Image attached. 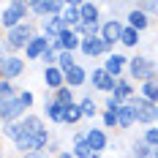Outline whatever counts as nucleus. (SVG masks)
<instances>
[{
    "mask_svg": "<svg viewBox=\"0 0 158 158\" xmlns=\"http://www.w3.org/2000/svg\"><path fill=\"white\" fill-rule=\"evenodd\" d=\"M35 35H38V25H35L33 19L22 22V25H16L14 30L3 33V49H6V55H22L25 47L30 44Z\"/></svg>",
    "mask_w": 158,
    "mask_h": 158,
    "instance_id": "f257e3e1",
    "label": "nucleus"
},
{
    "mask_svg": "<svg viewBox=\"0 0 158 158\" xmlns=\"http://www.w3.org/2000/svg\"><path fill=\"white\" fill-rule=\"evenodd\" d=\"M126 77L131 79L134 85L153 82V79H158V60H153L150 55H142V52H136L134 57H128Z\"/></svg>",
    "mask_w": 158,
    "mask_h": 158,
    "instance_id": "f03ea898",
    "label": "nucleus"
},
{
    "mask_svg": "<svg viewBox=\"0 0 158 158\" xmlns=\"http://www.w3.org/2000/svg\"><path fill=\"white\" fill-rule=\"evenodd\" d=\"M27 16H30V3H27V0H11V3L3 6V11H0V30L3 33L14 30L16 25L27 22Z\"/></svg>",
    "mask_w": 158,
    "mask_h": 158,
    "instance_id": "7ed1b4c3",
    "label": "nucleus"
},
{
    "mask_svg": "<svg viewBox=\"0 0 158 158\" xmlns=\"http://www.w3.org/2000/svg\"><path fill=\"white\" fill-rule=\"evenodd\" d=\"M114 49L109 44H104V38L101 35H93V38H82V44H79V55L85 57V60H104L106 55H112Z\"/></svg>",
    "mask_w": 158,
    "mask_h": 158,
    "instance_id": "20e7f679",
    "label": "nucleus"
},
{
    "mask_svg": "<svg viewBox=\"0 0 158 158\" xmlns=\"http://www.w3.org/2000/svg\"><path fill=\"white\" fill-rule=\"evenodd\" d=\"M27 71V60L22 57V55H6L3 60H0V79H8V82H14L22 77Z\"/></svg>",
    "mask_w": 158,
    "mask_h": 158,
    "instance_id": "39448f33",
    "label": "nucleus"
},
{
    "mask_svg": "<svg viewBox=\"0 0 158 158\" xmlns=\"http://www.w3.org/2000/svg\"><path fill=\"white\" fill-rule=\"evenodd\" d=\"M126 30V22H123V16H109V19H104L101 22V38H104V44H109L112 49L120 44V35Z\"/></svg>",
    "mask_w": 158,
    "mask_h": 158,
    "instance_id": "423d86ee",
    "label": "nucleus"
},
{
    "mask_svg": "<svg viewBox=\"0 0 158 158\" xmlns=\"http://www.w3.org/2000/svg\"><path fill=\"white\" fill-rule=\"evenodd\" d=\"M25 114H27V109L22 106L19 95H11V98H0V123H19Z\"/></svg>",
    "mask_w": 158,
    "mask_h": 158,
    "instance_id": "0eeeda50",
    "label": "nucleus"
},
{
    "mask_svg": "<svg viewBox=\"0 0 158 158\" xmlns=\"http://www.w3.org/2000/svg\"><path fill=\"white\" fill-rule=\"evenodd\" d=\"M128 104H131L134 112H136V126H142V128L156 126V106H153L150 101H144L142 95H134Z\"/></svg>",
    "mask_w": 158,
    "mask_h": 158,
    "instance_id": "6e6552de",
    "label": "nucleus"
},
{
    "mask_svg": "<svg viewBox=\"0 0 158 158\" xmlns=\"http://www.w3.org/2000/svg\"><path fill=\"white\" fill-rule=\"evenodd\" d=\"M123 22H126V27H131V30H136V33H147L153 27V19L144 14L136 3H131V8L123 14Z\"/></svg>",
    "mask_w": 158,
    "mask_h": 158,
    "instance_id": "1a4fd4ad",
    "label": "nucleus"
},
{
    "mask_svg": "<svg viewBox=\"0 0 158 158\" xmlns=\"http://www.w3.org/2000/svg\"><path fill=\"white\" fill-rule=\"evenodd\" d=\"M114 82L117 79L109 77L101 65H95L93 71H90V79H87V85L93 87V93H104V95H112V90H114Z\"/></svg>",
    "mask_w": 158,
    "mask_h": 158,
    "instance_id": "9d476101",
    "label": "nucleus"
},
{
    "mask_svg": "<svg viewBox=\"0 0 158 158\" xmlns=\"http://www.w3.org/2000/svg\"><path fill=\"white\" fill-rule=\"evenodd\" d=\"M101 68L109 74V77L114 79H120V77H126V68H128V55H123V52H112V55H106L104 57V63H101Z\"/></svg>",
    "mask_w": 158,
    "mask_h": 158,
    "instance_id": "9b49d317",
    "label": "nucleus"
},
{
    "mask_svg": "<svg viewBox=\"0 0 158 158\" xmlns=\"http://www.w3.org/2000/svg\"><path fill=\"white\" fill-rule=\"evenodd\" d=\"M85 142L90 144L95 153L104 156V153L109 150V142H112V139H109V134H106L101 126H90V128H85Z\"/></svg>",
    "mask_w": 158,
    "mask_h": 158,
    "instance_id": "f8f14e48",
    "label": "nucleus"
},
{
    "mask_svg": "<svg viewBox=\"0 0 158 158\" xmlns=\"http://www.w3.org/2000/svg\"><path fill=\"white\" fill-rule=\"evenodd\" d=\"M63 114H65V106L57 104L52 98V93H44V112H41V117L49 120L52 126H63Z\"/></svg>",
    "mask_w": 158,
    "mask_h": 158,
    "instance_id": "ddd939ff",
    "label": "nucleus"
},
{
    "mask_svg": "<svg viewBox=\"0 0 158 158\" xmlns=\"http://www.w3.org/2000/svg\"><path fill=\"white\" fill-rule=\"evenodd\" d=\"M79 14H82V25H101L104 22V6L93 3V0H85V3H79Z\"/></svg>",
    "mask_w": 158,
    "mask_h": 158,
    "instance_id": "4468645a",
    "label": "nucleus"
},
{
    "mask_svg": "<svg viewBox=\"0 0 158 158\" xmlns=\"http://www.w3.org/2000/svg\"><path fill=\"white\" fill-rule=\"evenodd\" d=\"M47 49H49V38L38 33V35L30 41V44L25 47L22 57H25V60H30V63H41V57H44V52H47Z\"/></svg>",
    "mask_w": 158,
    "mask_h": 158,
    "instance_id": "2eb2a0df",
    "label": "nucleus"
},
{
    "mask_svg": "<svg viewBox=\"0 0 158 158\" xmlns=\"http://www.w3.org/2000/svg\"><path fill=\"white\" fill-rule=\"evenodd\" d=\"M41 79H44V87H47V93H57L60 87H65V74L57 68V65L44 68V71H41Z\"/></svg>",
    "mask_w": 158,
    "mask_h": 158,
    "instance_id": "dca6fc26",
    "label": "nucleus"
},
{
    "mask_svg": "<svg viewBox=\"0 0 158 158\" xmlns=\"http://www.w3.org/2000/svg\"><path fill=\"white\" fill-rule=\"evenodd\" d=\"M87 79H90V71H87L82 63H77L71 71H65V87H71V90L87 87Z\"/></svg>",
    "mask_w": 158,
    "mask_h": 158,
    "instance_id": "f3484780",
    "label": "nucleus"
},
{
    "mask_svg": "<svg viewBox=\"0 0 158 158\" xmlns=\"http://www.w3.org/2000/svg\"><path fill=\"white\" fill-rule=\"evenodd\" d=\"M77 104H79V109H82V117H85V120H95V117L101 114V104L95 101L93 93H82L77 98Z\"/></svg>",
    "mask_w": 158,
    "mask_h": 158,
    "instance_id": "a211bd4d",
    "label": "nucleus"
},
{
    "mask_svg": "<svg viewBox=\"0 0 158 158\" xmlns=\"http://www.w3.org/2000/svg\"><path fill=\"white\" fill-rule=\"evenodd\" d=\"M60 19H63V27H65V30H77L79 25H82L79 0H71V3H65V8H63V14H60Z\"/></svg>",
    "mask_w": 158,
    "mask_h": 158,
    "instance_id": "6ab92c4d",
    "label": "nucleus"
},
{
    "mask_svg": "<svg viewBox=\"0 0 158 158\" xmlns=\"http://www.w3.org/2000/svg\"><path fill=\"white\" fill-rule=\"evenodd\" d=\"M63 19L60 16H47V19H41L38 22V33L41 35H47L49 41H55V38H60V33H63Z\"/></svg>",
    "mask_w": 158,
    "mask_h": 158,
    "instance_id": "aec40b11",
    "label": "nucleus"
},
{
    "mask_svg": "<svg viewBox=\"0 0 158 158\" xmlns=\"http://www.w3.org/2000/svg\"><path fill=\"white\" fill-rule=\"evenodd\" d=\"M112 95H114L117 101H123V104H126V101H131V98L136 95V85H134L128 77H120L117 82H114V90H112Z\"/></svg>",
    "mask_w": 158,
    "mask_h": 158,
    "instance_id": "412c9836",
    "label": "nucleus"
},
{
    "mask_svg": "<svg viewBox=\"0 0 158 158\" xmlns=\"http://www.w3.org/2000/svg\"><path fill=\"white\" fill-rule=\"evenodd\" d=\"M19 123H22V131H25V134H41L44 128H49L47 120H44L38 112H27V114H25Z\"/></svg>",
    "mask_w": 158,
    "mask_h": 158,
    "instance_id": "4be33fe9",
    "label": "nucleus"
},
{
    "mask_svg": "<svg viewBox=\"0 0 158 158\" xmlns=\"http://www.w3.org/2000/svg\"><path fill=\"white\" fill-rule=\"evenodd\" d=\"M134 126H136V112H134V106L126 101V104L120 106V112H117V131H131Z\"/></svg>",
    "mask_w": 158,
    "mask_h": 158,
    "instance_id": "5701e85b",
    "label": "nucleus"
},
{
    "mask_svg": "<svg viewBox=\"0 0 158 158\" xmlns=\"http://www.w3.org/2000/svg\"><path fill=\"white\" fill-rule=\"evenodd\" d=\"M128 156L131 158H153V147H147L142 136H134L128 142Z\"/></svg>",
    "mask_w": 158,
    "mask_h": 158,
    "instance_id": "b1692460",
    "label": "nucleus"
},
{
    "mask_svg": "<svg viewBox=\"0 0 158 158\" xmlns=\"http://www.w3.org/2000/svg\"><path fill=\"white\" fill-rule=\"evenodd\" d=\"M136 95H142L144 101H150L153 106H158V79H153V82H142V85H136Z\"/></svg>",
    "mask_w": 158,
    "mask_h": 158,
    "instance_id": "393cba45",
    "label": "nucleus"
},
{
    "mask_svg": "<svg viewBox=\"0 0 158 158\" xmlns=\"http://www.w3.org/2000/svg\"><path fill=\"white\" fill-rule=\"evenodd\" d=\"M60 47H63V52H74V55H79V44H82V38H79L74 30H63L60 33Z\"/></svg>",
    "mask_w": 158,
    "mask_h": 158,
    "instance_id": "a878e982",
    "label": "nucleus"
},
{
    "mask_svg": "<svg viewBox=\"0 0 158 158\" xmlns=\"http://www.w3.org/2000/svg\"><path fill=\"white\" fill-rule=\"evenodd\" d=\"M85 117H82V109H79V104H71V106H65V114H63V126L65 128H74L79 126Z\"/></svg>",
    "mask_w": 158,
    "mask_h": 158,
    "instance_id": "bb28decb",
    "label": "nucleus"
},
{
    "mask_svg": "<svg viewBox=\"0 0 158 158\" xmlns=\"http://www.w3.org/2000/svg\"><path fill=\"white\" fill-rule=\"evenodd\" d=\"M139 44H142V33L126 27V30H123V35H120V47H123V49H136Z\"/></svg>",
    "mask_w": 158,
    "mask_h": 158,
    "instance_id": "cd10ccee",
    "label": "nucleus"
},
{
    "mask_svg": "<svg viewBox=\"0 0 158 158\" xmlns=\"http://www.w3.org/2000/svg\"><path fill=\"white\" fill-rule=\"evenodd\" d=\"M19 134H22V123H0V136L8 139L11 144L19 139Z\"/></svg>",
    "mask_w": 158,
    "mask_h": 158,
    "instance_id": "c85d7f7f",
    "label": "nucleus"
},
{
    "mask_svg": "<svg viewBox=\"0 0 158 158\" xmlns=\"http://www.w3.org/2000/svg\"><path fill=\"white\" fill-rule=\"evenodd\" d=\"M52 98H55L57 104H63V106H71V104H77V90H71V87H60L57 93H52Z\"/></svg>",
    "mask_w": 158,
    "mask_h": 158,
    "instance_id": "c756f323",
    "label": "nucleus"
},
{
    "mask_svg": "<svg viewBox=\"0 0 158 158\" xmlns=\"http://www.w3.org/2000/svg\"><path fill=\"white\" fill-rule=\"evenodd\" d=\"M77 63H79V60H77L74 52H60V57H57V68H60L63 74H65V71H71Z\"/></svg>",
    "mask_w": 158,
    "mask_h": 158,
    "instance_id": "7c9ffc66",
    "label": "nucleus"
},
{
    "mask_svg": "<svg viewBox=\"0 0 158 158\" xmlns=\"http://www.w3.org/2000/svg\"><path fill=\"white\" fill-rule=\"evenodd\" d=\"M144 139V144L147 147H153V150H158V126H150V128H142V134H139Z\"/></svg>",
    "mask_w": 158,
    "mask_h": 158,
    "instance_id": "2f4dec72",
    "label": "nucleus"
},
{
    "mask_svg": "<svg viewBox=\"0 0 158 158\" xmlns=\"http://www.w3.org/2000/svg\"><path fill=\"white\" fill-rule=\"evenodd\" d=\"M19 101H22V106L27 112H33V106H35V93L27 90V87H19Z\"/></svg>",
    "mask_w": 158,
    "mask_h": 158,
    "instance_id": "473e14b6",
    "label": "nucleus"
},
{
    "mask_svg": "<svg viewBox=\"0 0 158 158\" xmlns=\"http://www.w3.org/2000/svg\"><path fill=\"white\" fill-rule=\"evenodd\" d=\"M136 6H139L150 19H158V0H139Z\"/></svg>",
    "mask_w": 158,
    "mask_h": 158,
    "instance_id": "72a5a7b5",
    "label": "nucleus"
},
{
    "mask_svg": "<svg viewBox=\"0 0 158 158\" xmlns=\"http://www.w3.org/2000/svg\"><path fill=\"white\" fill-rule=\"evenodd\" d=\"M11 95H19V87L8 79H0V98H11Z\"/></svg>",
    "mask_w": 158,
    "mask_h": 158,
    "instance_id": "f704fd0d",
    "label": "nucleus"
},
{
    "mask_svg": "<svg viewBox=\"0 0 158 158\" xmlns=\"http://www.w3.org/2000/svg\"><path fill=\"white\" fill-rule=\"evenodd\" d=\"M63 150V139L60 136H52L49 139V144H47V150H44V156H49V158H57V153Z\"/></svg>",
    "mask_w": 158,
    "mask_h": 158,
    "instance_id": "c9c22d12",
    "label": "nucleus"
},
{
    "mask_svg": "<svg viewBox=\"0 0 158 158\" xmlns=\"http://www.w3.org/2000/svg\"><path fill=\"white\" fill-rule=\"evenodd\" d=\"M98 117H101V128H104V131H106V128H117V114H114V112H104L101 109Z\"/></svg>",
    "mask_w": 158,
    "mask_h": 158,
    "instance_id": "e433bc0d",
    "label": "nucleus"
},
{
    "mask_svg": "<svg viewBox=\"0 0 158 158\" xmlns=\"http://www.w3.org/2000/svg\"><path fill=\"white\" fill-rule=\"evenodd\" d=\"M120 106H123V101H117L114 95H106L101 109H104V112H114V114H117V112H120Z\"/></svg>",
    "mask_w": 158,
    "mask_h": 158,
    "instance_id": "4c0bfd02",
    "label": "nucleus"
},
{
    "mask_svg": "<svg viewBox=\"0 0 158 158\" xmlns=\"http://www.w3.org/2000/svg\"><path fill=\"white\" fill-rule=\"evenodd\" d=\"M57 57H60V52H55V49L49 47L47 52H44V57H41V63H44V68H52V65H57Z\"/></svg>",
    "mask_w": 158,
    "mask_h": 158,
    "instance_id": "58836bf2",
    "label": "nucleus"
},
{
    "mask_svg": "<svg viewBox=\"0 0 158 158\" xmlns=\"http://www.w3.org/2000/svg\"><path fill=\"white\" fill-rule=\"evenodd\" d=\"M74 142H85V131H79V128H77V131H71V144H74Z\"/></svg>",
    "mask_w": 158,
    "mask_h": 158,
    "instance_id": "ea45409f",
    "label": "nucleus"
},
{
    "mask_svg": "<svg viewBox=\"0 0 158 158\" xmlns=\"http://www.w3.org/2000/svg\"><path fill=\"white\" fill-rule=\"evenodd\" d=\"M57 158H74V153H71V147H63V150L57 153Z\"/></svg>",
    "mask_w": 158,
    "mask_h": 158,
    "instance_id": "a19ab883",
    "label": "nucleus"
},
{
    "mask_svg": "<svg viewBox=\"0 0 158 158\" xmlns=\"http://www.w3.org/2000/svg\"><path fill=\"white\" fill-rule=\"evenodd\" d=\"M19 158H47L44 153H27V156H19Z\"/></svg>",
    "mask_w": 158,
    "mask_h": 158,
    "instance_id": "79ce46f5",
    "label": "nucleus"
},
{
    "mask_svg": "<svg viewBox=\"0 0 158 158\" xmlns=\"http://www.w3.org/2000/svg\"><path fill=\"white\" fill-rule=\"evenodd\" d=\"M156 126H158V106H156Z\"/></svg>",
    "mask_w": 158,
    "mask_h": 158,
    "instance_id": "37998d69",
    "label": "nucleus"
},
{
    "mask_svg": "<svg viewBox=\"0 0 158 158\" xmlns=\"http://www.w3.org/2000/svg\"><path fill=\"white\" fill-rule=\"evenodd\" d=\"M153 158H158V150H153Z\"/></svg>",
    "mask_w": 158,
    "mask_h": 158,
    "instance_id": "c03bdc74",
    "label": "nucleus"
},
{
    "mask_svg": "<svg viewBox=\"0 0 158 158\" xmlns=\"http://www.w3.org/2000/svg\"><path fill=\"white\" fill-rule=\"evenodd\" d=\"M0 44H3V33H0Z\"/></svg>",
    "mask_w": 158,
    "mask_h": 158,
    "instance_id": "a18cd8bd",
    "label": "nucleus"
},
{
    "mask_svg": "<svg viewBox=\"0 0 158 158\" xmlns=\"http://www.w3.org/2000/svg\"><path fill=\"white\" fill-rule=\"evenodd\" d=\"M123 158H131V156H128V153H126V156H123Z\"/></svg>",
    "mask_w": 158,
    "mask_h": 158,
    "instance_id": "49530a36",
    "label": "nucleus"
},
{
    "mask_svg": "<svg viewBox=\"0 0 158 158\" xmlns=\"http://www.w3.org/2000/svg\"><path fill=\"white\" fill-rule=\"evenodd\" d=\"M0 156H3V147H0Z\"/></svg>",
    "mask_w": 158,
    "mask_h": 158,
    "instance_id": "de8ad7c7",
    "label": "nucleus"
},
{
    "mask_svg": "<svg viewBox=\"0 0 158 158\" xmlns=\"http://www.w3.org/2000/svg\"><path fill=\"white\" fill-rule=\"evenodd\" d=\"M0 158H6V153H3V156H0Z\"/></svg>",
    "mask_w": 158,
    "mask_h": 158,
    "instance_id": "09e8293b",
    "label": "nucleus"
},
{
    "mask_svg": "<svg viewBox=\"0 0 158 158\" xmlns=\"http://www.w3.org/2000/svg\"><path fill=\"white\" fill-rule=\"evenodd\" d=\"M47 158H49V156H47Z\"/></svg>",
    "mask_w": 158,
    "mask_h": 158,
    "instance_id": "8fccbe9b",
    "label": "nucleus"
}]
</instances>
